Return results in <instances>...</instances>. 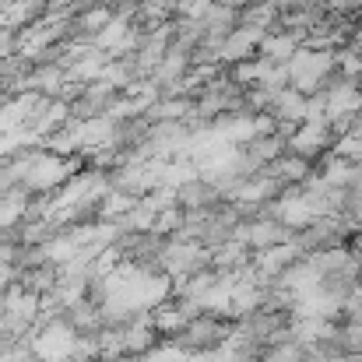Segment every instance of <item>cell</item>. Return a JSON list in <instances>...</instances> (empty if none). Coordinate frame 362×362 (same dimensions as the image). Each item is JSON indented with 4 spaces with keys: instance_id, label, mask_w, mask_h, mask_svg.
<instances>
[{
    "instance_id": "6da1fadb",
    "label": "cell",
    "mask_w": 362,
    "mask_h": 362,
    "mask_svg": "<svg viewBox=\"0 0 362 362\" xmlns=\"http://www.w3.org/2000/svg\"><path fill=\"white\" fill-rule=\"evenodd\" d=\"M334 67V53L331 49H296V57L288 60V81L299 92H313Z\"/></svg>"
},
{
    "instance_id": "7a4b0ae2",
    "label": "cell",
    "mask_w": 362,
    "mask_h": 362,
    "mask_svg": "<svg viewBox=\"0 0 362 362\" xmlns=\"http://www.w3.org/2000/svg\"><path fill=\"white\" fill-rule=\"evenodd\" d=\"M260 42H264V28L243 25V28H236V32H229V35H226V42H222V57L243 64V60L253 53V46H260Z\"/></svg>"
},
{
    "instance_id": "3957f363",
    "label": "cell",
    "mask_w": 362,
    "mask_h": 362,
    "mask_svg": "<svg viewBox=\"0 0 362 362\" xmlns=\"http://www.w3.org/2000/svg\"><path fill=\"white\" fill-rule=\"evenodd\" d=\"M303 158H310V155H317L324 144H327V120H317V123H310L306 120V127L303 130H296L292 134V141H288Z\"/></svg>"
},
{
    "instance_id": "277c9868",
    "label": "cell",
    "mask_w": 362,
    "mask_h": 362,
    "mask_svg": "<svg viewBox=\"0 0 362 362\" xmlns=\"http://www.w3.org/2000/svg\"><path fill=\"white\" fill-rule=\"evenodd\" d=\"M218 338H226V327L211 317H201V320H190L187 331H183V341L190 349H204V345H215Z\"/></svg>"
},
{
    "instance_id": "5b68a950",
    "label": "cell",
    "mask_w": 362,
    "mask_h": 362,
    "mask_svg": "<svg viewBox=\"0 0 362 362\" xmlns=\"http://www.w3.org/2000/svg\"><path fill=\"white\" fill-rule=\"evenodd\" d=\"M299 49V32H288V35H264L260 42V53L274 64H288Z\"/></svg>"
},
{
    "instance_id": "8992f818",
    "label": "cell",
    "mask_w": 362,
    "mask_h": 362,
    "mask_svg": "<svg viewBox=\"0 0 362 362\" xmlns=\"http://www.w3.org/2000/svg\"><path fill=\"white\" fill-rule=\"evenodd\" d=\"M151 341H155V320H141V324L123 327V352L141 356L151 349Z\"/></svg>"
},
{
    "instance_id": "52a82bcc",
    "label": "cell",
    "mask_w": 362,
    "mask_h": 362,
    "mask_svg": "<svg viewBox=\"0 0 362 362\" xmlns=\"http://www.w3.org/2000/svg\"><path fill=\"white\" fill-rule=\"evenodd\" d=\"M190 310H180V306H162L158 313H155V327L158 331H165V334H183L187 331V324H190V317H187Z\"/></svg>"
},
{
    "instance_id": "ba28073f",
    "label": "cell",
    "mask_w": 362,
    "mask_h": 362,
    "mask_svg": "<svg viewBox=\"0 0 362 362\" xmlns=\"http://www.w3.org/2000/svg\"><path fill=\"white\" fill-rule=\"evenodd\" d=\"M246 240L253 243V246H260V250H267V246H274V243L281 240V229L274 222H257V226L246 229Z\"/></svg>"
},
{
    "instance_id": "9c48e42d",
    "label": "cell",
    "mask_w": 362,
    "mask_h": 362,
    "mask_svg": "<svg viewBox=\"0 0 362 362\" xmlns=\"http://www.w3.org/2000/svg\"><path fill=\"white\" fill-rule=\"evenodd\" d=\"M274 173H278L281 180H303V176L310 173V165H306V158H303V155H299V158H278Z\"/></svg>"
},
{
    "instance_id": "30bf717a",
    "label": "cell",
    "mask_w": 362,
    "mask_h": 362,
    "mask_svg": "<svg viewBox=\"0 0 362 362\" xmlns=\"http://www.w3.org/2000/svg\"><path fill=\"white\" fill-rule=\"evenodd\" d=\"M176 201H180L183 208H197V204H204V187H201V183H183L180 194H176Z\"/></svg>"
},
{
    "instance_id": "8fae6325",
    "label": "cell",
    "mask_w": 362,
    "mask_h": 362,
    "mask_svg": "<svg viewBox=\"0 0 362 362\" xmlns=\"http://www.w3.org/2000/svg\"><path fill=\"white\" fill-rule=\"evenodd\" d=\"M81 25H85L88 32H103V28L110 25V14H106L103 7H95V11H88V14H85V21H81Z\"/></svg>"
},
{
    "instance_id": "7c38bea8",
    "label": "cell",
    "mask_w": 362,
    "mask_h": 362,
    "mask_svg": "<svg viewBox=\"0 0 362 362\" xmlns=\"http://www.w3.org/2000/svg\"><path fill=\"white\" fill-rule=\"evenodd\" d=\"M264 362H306V359H303V349L299 345H285V349H278L274 356H267Z\"/></svg>"
},
{
    "instance_id": "4fadbf2b",
    "label": "cell",
    "mask_w": 362,
    "mask_h": 362,
    "mask_svg": "<svg viewBox=\"0 0 362 362\" xmlns=\"http://www.w3.org/2000/svg\"><path fill=\"white\" fill-rule=\"evenodd\" d=\"M180 226V211H162V218H155V233H169V229H176Z\"/></svg>"
},
{
    "instance_id": "5bb4252c",
    "label": "cell",
    "mask_w": 362,
    "mask_h": 362,
    "mask_svg": "<svg viewBox=\"0 0 362 362\" xmlns=\"http://www.w3.org/2000/svg\"><path fill=\"white\" fill-rule=\"evenodd\" d=\"M11 46H14L11 32H4V28H0V57H7V53H11Z\"/></svg>"
}]
</instances>
